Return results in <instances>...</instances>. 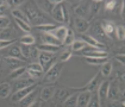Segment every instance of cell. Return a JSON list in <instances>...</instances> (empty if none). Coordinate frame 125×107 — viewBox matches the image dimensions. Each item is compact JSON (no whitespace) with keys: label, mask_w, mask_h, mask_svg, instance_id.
I'll return each instance as SVG.
<instances>
[{"label":"cell","mask_w":125,"mask_h":107,"mask_svg":"<svg viewBox=\"0 0 125 107\" xmlns=\"http://www.w3.org/2000/svg\"><path fill=\"white\" fill-rule=\"evenodd\" d=\"M36 83V81L33 80V78H20L18 80H16L14 81V83H13V87H12V93H16V92H18L20 89H23V88H26V87H30V86H32V85H35Z\"/></svg>","instance_id":"obj_3"},{"label":"cell","mask_w":125,"mask_h":107,"mask_svg":"<svg viewBox=\"0 0 125 107\" xmlns=\"http://www.w3.org/2000/svg\"><path fill=\"white\" fill-rule=\"evenodd\" d=\"M14 38H16V31L10 28L2 30L0 32V40H12Z\"/></svg>","instance_id":"obj_15"},{"label":"cell","mask_w":125,"mask_h":107,"mask_svg":"<svg viewBox=\"0 0 125 107\" xmlns=\"http://www.w3.org/2000/svg\"><path fill=\"white\" fill-rule=\"evenodd\" d=\"M35 95H36V90H33L32 93H30L29 95H26L24 99H21L19 101L20 107H29L35 101Z\"/></svg>","instance_id":"obj_20"},{"label":"cell","mask_w":125,"mask_h":107,"mask_svg":"<svg viewBox=\"0 0 125 107\" xmlns=\"http://www.w3.org/2000/svg\"><path fill=\"white\" fill-rule=\"evenodd\" d=\"M87 13V9L83 4H80L75 7V14L77 16V18H85Z\"/></svg>","instance_id":"obj_32"},{"label":"cell","mask_w":125,"mask_h":107,"mask_svg":"<svg viewBox=\"0 0 125 107\" xmlns=\"http://www.w3.org/2000/svg\"><path fill=\"white\" fill-rule=\"evenodd\" d=\"M62 69H63V63H62V62L55 63V64L45 73L43 81H44V82H55V81H57V78H60V75H61V73H62Z\"/></svg>","instance_id":"obj_2"},{"label":"cell","mask_w":125,"mask_h":107,"mask_svg":"<svg viewBox=\"0 0 125 107\" xmlns=\"http://www.w3.org/2000/svg\"><path fill=\"white\" fill-rule=\"evenodd\" d=\"M85 47H86L85 42H82L81 39H75L72 44V51H81Z\"/></svg>","instance_id":"obj_33"},{"label":"cell","mask_w":125,"mask_h":107,"mask_svg":"<svg viewBox=\"0 0 125 107\" xmlns=\"http://www.w3.org/2000/svg\"><path fill=\"white\" fill-rule=\"evenodd\" d=\"M9 56L11 57H14V58H21V61H25L23 55H21V51H20V47L18 45H12L9 50Z\"/></svg>","instance_id":"obj_21"},{"label":"cell","mask_w":125,"mask_h":107,"mask_svg":"<svg viewBox=\"0 0 125 107\" xmlns=\"http://www.w3.org/2000/svg\"><path fill=\"white\" fill-rule=\"evenodd\" d=\"M12 16L14 17V19H19V20L25 21V23H29V20H28L26 16H25V13H24V11L18 10V9H14V10L12 11Z\"/></svg>","instance_id":"obj_29"},{"label":"cell","mask_w":125,"mask_h":107,"mask_svg":"<svg viewBox=\"0 0 125 107\" xmlns=\"http://www.w3.org/2000/svg\"><path fill=\"white\" fill-rule=\"evenodd\" d=\"M36 86H37V85L35 83V85H32V86H30V87L23 88V89H20V90L16 92V93H12L11 100H12L13 102H19L21 99H24L26 95H29L30 93H32L33 90H36Z\"/></svg>","instance_id":"obj_4"},{"label":"cell","mask_w":125,"mask_h":107,"mask_svg":"<svg viewBox=\"0 0 125 107\" xmlns=\"http://www.w3.org/2000/svg\"><path fill=\"white\" fill-rule=\"evenodd\" d=\"M101 29L104 31V33H105L106 36H113V33L115 32V25H113V23H111V21H104L101 25Z\"/></svg>","instance_id":"obj_18"},{"label":"cell","mask_w":125,"mask_h":107,"mask_svg":"<svg viewBox=\"0 0 125 107\" xmlns=\"http://www.w3.org/2000/svg\"><path fill=\"white\" fill-rule=\"evenodd\" d=\"M93 35H94V37L93 38H95L98 42H100V43H103L104 42V39H105L106 35L104 33V31L101 29V26L100 25H96L95 28H94V31H93Z\"/></svg>","instance_id":"obj_24"},{"label":"cell","mask_w":125,"mask_h":107,"mask_svg":"<svg viewBox=\"0 0 125 107\" xmlns=\"http://www.w3.org/2000/svg\"><path fill=\"white\" fill-rule=\"evenodd\" d=\"M110 107H120V106H119V105H118L117 102H115V104L113 102V104H111V105H110Z\"/></svg>","instance_id":"obj_53"},{"label":"cell","mask_w":125,"mask_h":107,"mask_svg":"<svg viewBox=\"0 0 125 107\" xmlns=\"http://www.w3.org/2000/svg\"><path fill=\"white\" fill-rule=\"evenodd\" d=\"M26 74H28V76L31 78H38L43 73H41V71H35V70H31V69H28L26 68Z\"/></svg>","instance_id":"obj_44"},{"label":"cell","mask_w":125,"mask_h":107,"mask_svg":"<svg viewBox=\"0 0 125 107\" xmlns=\"http://www.w3.org/2000/svg\"><path fill=\"white\" fill-rule=\"evenodd\" d=\"M39 51H44V52H48V54H55L58 50V47L56 45H50V44H41L38 47Z\"/></svg>","instance_id":"obj_26"},{"label":"cell","mask_w":125,"mask_h":107,"mask_svg":"<svg viewBox=\"0 0 125 107\" xmlns=\"http://www.w3.org/2000/svg\"><path fill=\"white\" fill-rule=\"evenodd\" d=\"M100 83H101V82H100V76H99V75H95L94 78L87 83L86 86L79 88V89H80V90H82V92H83V90H87V92H91V93H92V92H95L96 89L99 88Z\"/></svg>","instance_id":"obj_6"},{"label":"cell","mask_w":125,"mask_h":107,"mask_svg":"<svg viewBox=\"0 0 125 107\" xmlns=\"http://www.w3.org/2000/svg\"><path fill=\"white\" fill-rule=\"evenodd\" d=\"M81 39H82V42H85L86 45L96 48V49H99V50H103V51H104V49L106 48V45L104 44V43L98 42L95 38H93V37L89 36V35H82V36H81Z\"/></svg>","instance_id":"obj_5"},{"label":"cell","mask_w":125,"mask_h":107,"mask_svg":"<svg viewBox=\"0 0 125 107\" xmlns=\"http://www.w3.org/2000/svg\"><path fill=\"white\" fill-rule=\"evenodd\" d=\"M20 44L21 45H33L35 44V37L31 36L30 33H28V35H25L20 38Z\"/></svg>","instance_id":"obj_30"},{"label":"cell","mask_w":125,"mask_h":107,"mask_svg":"<svg viewBox=\"0 0 125 107\" xmlns=\"http://www.w3.org/2000/svg\"><path fill=\"white\" fill-rule=\"evenodd\" d=\"M108 86H110V82H108V81H103V82L100 83L99 88H98V94H96V95H98L99 100H100V104L106 101V99H107Z\"/></svg>","instance_id":"obj_8"},{"label":"cell","mask_w":125,"mask_h":107,"mask_svg":"<svg viewBox=\"0 0 125 107\" xmlns=\"http://www.w3.org/2000/svg\"><path fill=\"white\" fill-rule=\"evenodd\" d=\"M14 42H16V39H12V40H0V50L11 47Z\"/></svg>","instance_id":"obj_46"},{"label":"cell","mask_w":125,"mask_h":107,"mask_svg":"<svg viewBox=\"0 0 125 107\" xmlns=\"http://www.w3.org/2000/svg\"><path fill=\"white\" fill-rule=\"evenodd\" d=\"M4 61H5V63L7 64V67H10L12 70H14V69H17V68H20V67H24L21 59H19V58H14V57L7 56V57L4 58Z\"/></svg>","instance_id":"obj_13"},{"label":"cell","mask_w":125,"mask_h":107,"mask_svg":"<svg viewBox=\"0 0 125 107\" xmlns=\"http://www.w3.org/2000/svg\"><path fill=\"white\" fill-rule=\"evenodd\" d=\"M115 59H118L122 64H124L125 63V56L124 54H119V55H115Z\"/></svg>","instance_id":"obj_50"},{"label":"cell","mask_w":125,"mask_h":107,"mask_svg":"<svg viewBox=\"0 0 125 107\" xmlns=\"http://www.w3.org/2000/svg\"><path fill=\"white\" fill-rule=\"evenodd\" d=\"M100 105H101V104H100V100H99L98 95H92L87 107H100Z\"/></svg>","instance_id":"obj_39"},{"label":"cell","mask_w":125,"mask_h":107,"mask_svg":"<svg viewBox=\"0 0 125 107\" xmlns=\"http://www.w3.org/2000/svg\"><path fill=\"white\" fill-rule=\"evenodd\" d=\"M115 6H117V1H115V0H111V1L106 2V10L108 11H112L113 9H115Z\"/></svg>","instance_id":"obj_48"},{"label":"cell","mask_w":125,"mask_h":107,"mask_svg":"<svg viewBox=\"0 0 125 107\" xmlns=\"http://www.w3.org/2000/svg\"><path fill=\"white\" fill-rule=\"evenodd\" d=\"M11 93V85L9 82H4L0 85V97L6 99Z\"/></svg>","instance_id":"obj_23"},{"label":"cell","mask_w":125,"mask_h":107,"mask_svg":"<svg viewBox=\"0 0 125 107\" xmlns=\"http://www.w3.org/2000/svg\"><path fill=\"white\" fill-rule=\"evenodd\" d=\"M64 107H76L77 106V94H73L70 97H68L64 102H63Z\"/></svg>","instance_id":"obj_27"},{"label":"cell","mask_w":125,"mask_h":107,"mask_svg":"<svg viewBox=\"0 0 125 107\" xmlns=\"http://www.w3.org/2000/svg\"><path fill=\"white\" fill-rule=\"evenodd\" d=\"M14 20H16V24L18 25V28H19L21 31H24V32H30L31 26H30L29 23H25V21L19 20V19H14Z\"/></svg>","instance_id":"obj_36"},{"label":"cell","mask_w":125,"mask_h":107,"mask_svg":"<svg viewBox=\"0 0 125 107\" xmlns=\"http://www.w3.org/2000/svg\"><path fill=\"white\" fill-rule=\"evenodd\" d=\"M112 73V63L111 62H106L104 64H101V75L104 76H108Z\"/></svg>","instance_id":"obj_34"},{"label":"cell","mask_w":125,"mask_h":107,"mask_svg":"<svg viewBox=\"0 0 125 107\" xmlns=\"http://www.w3.org/2000/svg\"><path fill=\"white\" fill-rule=\"evenodd\" d=\"M75 28L79 32H85L88 30L89 28V24H88V21H87L85 18H76L75 19Z\"/></svg>","instance_id":"obj_17"},{"label":"cell","mask_w":125,"mask_h":107,"mask_svg":"<svg viewBox=\"0 0 125 107\" xmlns=\"http://www.w3.org/2000/svg\"><path fill=\"white\" fill-rule=\"evenodd\" d=\"M63 6H64L63 2L57 4V5H55L54 10L51 12L54 19L56 20V21H63V23H64V18H63Z\"/></svg>","instance_id":"obj_12"},{"label":"cell","mask_w":125,"mask_h":107,"mask_svg":"<svg viewBox=\"0 0 125 107\" xmlns=\"http://www.w3.org/2000/svg\"><path fill=\"white\" fill-rule=\"evenodd\" d=\"M54 94H55V88L54 87H51V86L44 87L42 89V92H41V99L43 101H48L49 99H51L54 97Z\"/></svg>","instance_id":"obj_16"},{"label":"cell","mask_w":125,"mask_h":107,"mask_svg":"<svg viewBox=\"0 0 125 107\" xmlns=\"http://www.w3.org/2000/svg\"><path fill=\"white\" fill-rule=\"evenodd\" d=\"M0 75H1V67H0Z\"/></svg>","instance_id":"obj_54"},{"label":"cell","mask_w":125,"mask_h":107,"mask_svg":"<svg viewBox=\"0 0 125 107\" xmlns=\"http://www.w3.org/2000/svg\"><path fill=\"white\" fill-rule=\"evenodd\" d=\"M24 1H19V0H12V1H6V4L9 5V7L11 6H20Z\"/></svg>","instance_id":"obj_49"},{"label":"cell","mask_w":125,"mask_h":107,"mask_svg":"<svg viewBox=\"0 0 125 107\" xmlns=\"http://www.w3.org/2000/svg\"><path fill=\"white\" fill-rule=\"evenodd\" d=\"M58 25L56 24H44V25H38V26H36V29L39 30V31H43L44 33H50V32H52L54 30L57 28Z\"/></svg>","instance_id":"obj_28"},{"label":"cell","mask_w":125,"mask_h":107,"mask_svg":"<svg viewBox=\"0 0 125 107\" xmlns=\"http://www.w3.org/2000/svg\"><path fill=\"white\" fill-rule=\"evenodd\" d=\"M1 31H2V30H0V32H1Z\"/></svg>","instance_id":"obj_55"},{"label":"cell","mask_w":125,"mask_h":107,"mask_svg":"<svg viewBox=\"0 0 125 107\" xmlns=\"http://www.w3.org/2000/svg\"><path fill=\"white\" fill-rule=\"evenodd\" d=\"M63 18H64V23H68L69 14H68V11H67V7H66V6H63Z\"/></svg>","instance_id":"obj_51"},{"label":"cell","mask_w":125,"mask_h":107,"mask_svg":"<svg viewBox=\"0 0 125 107\" xmlns=\"http://www.w3.org/2000/svg\"><path fill=\"white\" fill-rule=\"evenodd\" d=\"M85 57H91V58H107V54L106 51L103 50H95V51H91V52H86Z\"/></svg>","instance_id":"obj_22"},{"label":"cell","mask_w":125,"mask_h":107,"mask_svg":"<svg viewBox=\"0 0 125 107\" xmlns=\"http://www.w3.org/2000/svg\"><path fill=\"white\" fill-rule=\"evenodd\" d=\"M10 28V19L6 16H0V30Z\"/></svg>","instance_id":"obj_38"},{"label":"cell","mask_w":125,"mask_h":107,"mask_svg":"<svg viewBox=\"0 0 125 107\" xmlns=\"http://www.w3.org/2000/svg\"><path fill=\"white\" fill-rule=\"evenodd\" d=\"M42 39L44 42V44H50V45H56V47H61L62 42H60L56 37H54L51 33H43L42 35Z\"/></svg>","instance_id":"obj_14"},{"label":"cell","mask_w":125,"mask_h":107,"mask_svg":"<svg viewBox=\"0 0 125 107\" xmlns=\"http://www.w3.org/2000/svg\"><path fill=\"white\" fill-rule=\"evenodd\" d=\"M38 55H39V50L36 47H31V51H30V59H38Z\"/></svg>","instance_id":"obj_43"},{"label":"cell","mask_w":125,"mask_h":107,"mask_svg":"<svg viewBox=\"0 0 125 107\" xmlns=\"http://www.w3.org/2000/svg\"><path fill=\"white\" fill-rule=\"evenodd\" d=\"M50 33H51L54 37H56L60 42L63 43V40L66 39V37H67V35H68V29L66 26H57L56 29L54 30L52 32H50Z\"/></svg>","instance_id":"obj_11"},{"label":"cell","mask_w":125,"mask_h":107,"mask_svg":"<svg viewBox=\"0 0 125 107\" xmlns=\"http://www.w3.org/2000/svg\"><path fill=\"white\" fill-rule=\"evenodd\" d=\"M120 97V90L119 87L115 82H110L108 86V93H107V99L112 100V101H117Z\"/></svg>","instance_id":"obj_7"},{"label":"cell","mask_w":125,"mask_h":107,"mask_svg":"<svg viewBox=\"0 0 125 107\" xmlns=\"http://www.w3.org/2000/svg\"><path fill=\"white\" fill-rule=\"evenodd\" d=\"M9 9V5L6 4V1H1L0 2V16H4V13L7 11Z\"/></svg>","instance_id":"obj_47"},{"label":"cell","mask_w":125,"mask_h":107,"mask_svg":"<svg viewBox=\"0 0 125 107\" xmlns=\"http://www.w3.org/2000/svg\"><path fill=\"white\" fill-rule=\"evenodd\" d=\"M37 4H38L39 9L43 12H45V13H51L54 7H55L52 1H37Z\"/></svg>","instance_id":"obj_19"},{"label":"cell","mask_w":125,"mask_h":107,"mask_svg":"<svg viewBox=\"0 0 125 107\" xmlns=\"http://www.w3.org/2000/svg\"><path fill=\"white\" fill-rule=\"evenodd\" d=\"M29 107H42V104H41L39 101H33Z\"/></svg>","instance_id":"obj_52"},{"label":"cell","mask_w":125,"mask_h":107,"mask_svg":"<svg viewBox=\"0 0 125 107\" xmlns=\"http://www.w3.org/2000/svg\"><path fill=\"white\" fill-rule=\"evenodd\" d=\"M54 59L52 54H48V52H44V51H39L38 55V63L42 66V68L44 69L49 63Z\"/></svg>","instance_id":"obj_10"},{"label":"cell","mask_w":125,"mask_h":107,"mask_svg":"<svg viewBox=\"0 0 125 107\" xmlns=\"http://www.w3.org/2000/svg\"><path fill=\"white\" fill-rule=\"evenodd\" d=\"M100 4H101V1H93L91 4V7H89V14H91V17H94L96 13L99 12Z\"/></svg>","instance_id":"obj_35"},{"label":"cell","mask_w":125,"mask_h":107,"mask_svg":"<svg viewBox=\"0 0 125 107\" xmlns=\"http://www.w3.org/2000/svg\"><path fill=\"white\" fill-rule=\"evenodd\" d=\"M28 69H31V70H35V71H41V73H43V68H42V66L39 64L38 62H32V63H30L29 67H26Z\"/></svg>","instance_id":"obj_41"},{"label":"cell","mask_w":125,"mask_h":107,"mask_svg":"<svg viewBox=\"0 0 125 107\" xmlns=\"http://www.w3.org/2000/svg\"><path fill=\"white\" fill-rule=\"evenodd\" d=\"M115 36H117V38L118 39H124L125 38V30L123 26H118V28H115Z\"/></svg>","instance_id":"obj_42"},{"label":"cell","mask_w":125,"mask_h":107,"mask_svg":"<svg viewBox=\"0 0 125 107\" xmlns=\"http://www.w3.org/2000/svg\"><path fill=\"white\" fill-rule=\"evenodd\" d=\"M26 73V67H20V68H17L14 69V70H12L10 74V78L12 80H18L24 74Z\"/></svg>","instance_id":"obj_25"},{"label":"cell","mask_w":125,"mask_h":107,"mask_svg":"<svg viewBox=\"0 0 125 107\" xmlns=\"http://www.w3.org/2000/svg\"><path fill=\"white\" fill-rule=\"evenodd\" d=\"M68 97H70V94L66 89H60L57 93H56V97H57L58 100H66Z\"/></svg>","instance_id":"obj_40"},{"label":"cell","mask_w":125,"mask_h":107,"mask_svg":"<svg viewBox=\"0 0 125 107\" xmlns=\"http://www.w3.org/2000/svg\"><path fill=\"white\" fill-rule=\"evenodd\" d=\"M72 57V50H66L64 52H62V55L60 56V62H66Z\"/></svg>","instance_id":"obj_45"},{"label":"cell","mask_w":125,"mask_h":107,"mask_svg":"<svg viewBox=\"0 0 125 107\" xmlns=\"http://www.w3.org/2000/svg\"><path fill=\"white\" fill-rule=\"evenodd\" d=\"M91 97H92V93L87 90H83L80 94H77V107H87Z\"/></svg>","instance_id":"obj_9"},{"label":"cell","mask_w":125,"mask_h":107,"mask_svg":"<svg viewBox=\"0 0 125 107\" xmlns=\"http://www.w3.org/2000/svg\"><path fill=\"white\" fill-rule=\"evenodd\" d=\"M74 40H75V38H74V32H73L72 30H68L67 37H66V39L63 40L62 44H64V45H72Z\"/></svg>","instance_id":"obj_37"},{"label":"cell","mask_w":125,"mask_h":107,"mask_svg":"<svg viewBox=\"0 0 125 107\" xmlns=\"http://www.w3.org/2000/svg\"><path fill=\"white\" fill-rule=\"evenodd\" d=\"M24 13H25V16H26V18H28L29 21H32V23L37 24L36 26L44 25V24H52L50 21V19L47 17V14L41 9H38L36 5H31V4L26 5Z\"/></svg>","instance_id":"obj_1"},{"label":"cell","mask_w":125,"mask_h":107,"mask_svg":"<svg viewBox=\"0 0 125 107\" xmlns=\"http://www.w3.org/2000/svg\"><path fill=\"white\" fill-rule=\"evenodd\" d=\"M85 61L87 63L92 64V66H101L107 62V58H91V57H85Z\"/></svg>","instance_id":"obj_31"}]
</instances>
